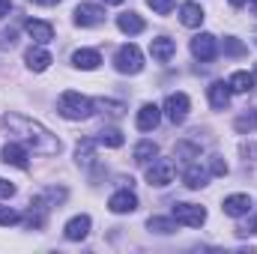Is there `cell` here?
I'll use <instances>...</instances> for the list:
<instances>
[{"mask_svg": "<svg viewBox=\"0 0 257 254\" xmlns=\"http://www.w3.org/2000/svg\"><path fill=\"white\" fill-rule=\"evenodd\" d=\"M3 129L9 135H15V141H21L27 150L39 153V156H57L60 153V141L57 135H51L42 123H33L21 114H6L3 117Z\"/></svg>", "mask_w": 257, "mask_h": 254, "instance_id": "1", "label": "cell"}, {"mask_svg": "<svg viewBox=\"0 0 257 254\" xmlns=\"http://www.w3.org/2000/svg\"><path fill=\"white\" fill-rule=\"evenodd\" d=\"M57 108H60V114L66 120H87V117H93L96 102H90L87 96H81L75 90H66L60 96V102H57Z\"/></svg>", "mask_w": 257, "mask_h": 254, "instance_id": "2", "label": "cell"}, {"mask_svg": "<svg viewBox=\"0 0 257 254\" xmlns=\"http://www.w3.org/2000/svg\"><path fill=\"white\" fill-rule=\"evenodd\" d=\"M114 66H117V72H123V75H138V72L144 69V54H141V48H138V45H123V48H117Z\"/></svg>", "mask_w": 257, "mask_h": 254, "instance_id": "3", "label": "cell"}, {"mask_svg": "<svg viewBox=\"0 0 257 254\" xmlns=\"http://www.w3.org/2000/svg\"><path fill=\"white\" fill-rule=\"evenodd\" d=\"M147 183L150 186H156V189H165V186H171L174 183V162L171 159H153L150 165H147Z\"/></svg>", "mask_w": 257, "mask_h": 254, "instance_id": "4", "label": "cell"}, {"mask_svg": "<svg viewBox=\"0 0 257 254\" xmlns=\"http://www.w3.org/2000/svg\"><path fill=\"white\" fill-rule=\"evenodd\" d=\"M171 215L177 218V224H186V227H200L206 221V209L197 203H174Z\"/></svg>", "mask_w": 257, "mask_h": 254, "instance_id": "5", "label": "cell"}, {"mask_svg": "<svg viewBox=\"0 0 257 254\" xmlns=\"http://www.w3.org/2000/svg\"><path fill=\"white\" fill-rule=\"evenodd\" d=\"M189 108H192V102H189V96L186 93H171L168 99H165V117L171 120V123H186V117H189Z\"/></svg>", "mask_w": 257, "mask_h": 254, "instance_id": "6", "label": "cell"}, {"mask_svg": "<svg viewBox=\"0 0 257 254\" xmlns=\"http://www.w3.org/2000/svg\"><path fill=\"white\" fill-rule=\"evenodd\" d=\"M192 54L200 60V63H209L218 57V39L212 33H197L192 39Z\"/></svg>", "mask_w": 257, "mask_h": 254, "instance_id": "7", "label": "cell"}, {"mask_svg": "<svg viewBox=\"0 0 257 254\" xmlns=\"http://www.w3.org/2000/svg\"><path fill=\"white\" fill-rule=\"evenodd\" d=\"M0 159H3V165H12V168H18V171H27L30 168V156H27V147L21 144V141H9L3 150H0Z\"/></svg>", "mask_w": 257, "mask_h": 254, "instance_id": "8", "label": "cell"}, {"mask_svg": "<svg viewBox=\"0 0 257 254\" xmlns=\"http://www.w3.org/2000/svg\"><path fill=\"white\" fill-rule=\"evenodd\" d=\"M105 21V9L99 3H78L75 6V24L78 27H96Z\"/></svg>", "mask_w": 257, "mask_h": 254, "instance_id": "9", "label": "cell"}, {"mask_svg": "<svg viewBox=\"0 0 257 254\" xmlns=\"http://www.w3.org/2000/svg\"><path fill=\"white\" fill-rule=\"evenodd\" d=\"M108 209L111 212H117V215H126V212H135L138 209V194L132 189H120L111 194V200H108Z\"/></svg>", "mask_w": 257, "mask_h": 254, "instance_id": "10", "label": "cell"}, {"mask_svg": "<svg viewBox=\"0 0 257 254\" xmlns=\"http://www.w3.org/2000/svg\"><path fill=\"white\" fill-rule=\"evenodd\" d=\"M221 209H224V215H230V218H242V215H248V209H251V197H248V194H230V197H224Z\"/></svg>", "mask_w": 257, "mask_h": 254, "instance_id": "11", "label": "cell"}, {"mask_svg": "<svg viewBox=\"0 0 257 254\" xmlns=\"http://www.w3.org/2000/svg\"><path fill=\"white\" fill-rule=\"evenodd\" d=\"M87 233H90V215H75V218L66 221V227H63V236L69 242H81Z\"/></svg>", "mask_w": 257, "mask_h": 254, "instance_id": "12", "label": "cell"}, {"mask_svg": "<svg viewBox=\"0 0 257 254\" xmlns=\"http://www.w3.org/2000/svg\"><path fill=\"white\" fill-rule=\"evenodd\" d=\"M150 54H153V60H156V63H168V60L177 54V42H174V39H168V36H159V39H153V42H150Z\"/></svg>", "mask_w": 257, "mask_h": 254, "instance_id": "13", "label": "cell"}, {"mask_svg": "<svg viewBox=\"0 0 257 254\" xmlns=\"http://www.w3.org/2000/svg\"><path fill=\"white\" fill-rule=\"evenodd\" d=\"M206 180H209V171H206L200 162H189V165H186V171H183V183H186L189 189H203Z\"/></svg>", "mask_w": 257, "mask_h": 254, "instance_id": "14", "label": "cell"}, {"mask_svg": "<svg viewBox=\"0 0 257 254\" xmlns=\"http://www.w3.org/2000/svg\"><path fill=\"white\" fill-rule=\"evenodd\" d=\"M230 84H224V81H212L209 84V105L215 108V111H224L227 105H230Z\"/></svg>", "mask_w": 257, "mask_h": 254, "instance_id": "15", "label": "cell"}, {"mask_svg": "<svg viewBox=\"0 0 257 254\" xmlns=\"http://www.w3.org/2000/svg\"><path fill=\"white\" fill-rule=\"evenodd\" d=\"M159 120H162V108L159 105H153V102L141 105V111H138V129L141 132H153L159 126Z\"/></svg>", "mask_w": 257, "mask_h": 254, "instance_id": "16", "label": "cell"}, {"mask_svg": "<svg viewBox=\"0 0 257 254\" xmlns=\"http://www.w3.org/2000/svg\"><path fill=\"white\" fill-rule=\"evenodd\" d=\"M24 30H27V36L33 39V42H39V45H45V42H51L54 39V27L48 24V21H27L24 24Z\"/></svg>", "mask_w": 257, "mask_h": 254, "instance_id": "17", "label": "cell"}, {"mask_svg": "<svg viewBox=\"0 0 257 254\" xmlns=\"http://www.w3.org/2000/svg\"><path fill=\"white\" fill-rule=\"evenodd\" d=\"M24 63L30 66L33 72H45L54 60H51V54H48L45 48H39V45H36V48H27V51H24Z\"/></svg>", "mask_w": 257, "mask_h": 254, "instance_id": "18", "label": "cell"}, {"mask_svg": "<svg viewBox=\"0 0 257 254\" xmlns=\"http://www.w3.org/2000/svg\"><path fill=\"white\" fill-rule=\"evenodd\" d=\"M230 90L233 93H248V90H254V84H257V78H254V72H245V69H239V72H233L230 75Z\"/></svg>", "mask_w": 257, "mask_h": 254, "instance_id": "19", "label": "cell"}, {"mask_svg": "<svg viewBox=\"0 0 257 254\" xmlns=\"http://www.w3.org/2000/svg\"><path fill=\"white\" fill-rule=\"evenodd\" d=\"M117 27H120L126 36H138V33H144V18H141L138 12H123V15L117 18Z\"/></svg>", "mask_w": 257, "mask_h": 254, "instance_id": "20", "label": "cell"}, {"mask_svg": "<svg viewBox=\"0 0 257 254\" xmlns=\"http://www.w3.org/2000/svg\"><path fill=\"white\" fill-rule=\"evenodd\" d=\"M72 63L78 66V69H84V72H93L96 66L102 63V57H99V51H93V48H81V51L72 54Z\"/></svg>", "mask_w": 257, "mask_h": 254, "instance_id": "21", "label": "cell"}, {"mask_svg": "<svg viewBox=\"0 0 257 254\" xmlns=\"http://www.w3.org/2000/svg\"><path fill=\"white\" fill-rule=\"evenodd\" d=\"M180 21H183L186 27H200V24H203V9H200V3H183V6H180Z\"/></svg>", "mask_w": 257, "mask_h": 254, "instance_id": "22", "label": "cell"}, {"mask_svg": "<svg viewBox=\"0 0 257 254\" xmlns=\"http://www.w3.org/2000/svg\"><path fill=\"white\" fill-rule=\"evenodd\" d=\"M132 156H135V162H138V165H150V162L159 156V144H153V141H141V144L135 147V153H132Z\"/></svg>", "mask_w": 257, "mask_h": 254, "instance_id": "23", "label": "cell"}, {"mask_svg": "<svg viewBox=\"0 0 257 254\" xmlns=\"http://www.w3.org/2000/svg\"><path fill=\"white\" fill-rule=\"evenodd\" d=\"M96 144L117 150V147H123V132H117V129H102V132H99V138H96Z\"/></svg>", "mask_w": 257, "mask_h": 254, "instance_id": "24", "label": "cell"}, {"mask_svg": "<svg viewBox=\"0 0 257 254\" xmlns=\"http://www.w3.org/2000/svg\"><path fill=\"white\" fill-rule=\"evenodd\" d=\"M147 227H150L153 233H174V230H177V218H159V215H153V218L147 221Z\"/></svg>", "mask_w": 257, "mask_h": 254, "instance_id": "25", "label": "cell"}, {"mask_svg": "<svg viewBox=\"0 0 257 254\" xmlns=\"http://www.w3.org/2000/svg\"><path fill=\"white\" fill-rule=\"evenodd\" d=\"M75 156H78V162L90 165V162H93V141H81V144L75 147Z\"/></svg>", "mask_w": 257, "mask_h": 254, "instance_id": "26", "label": "cell"}, {"mask_svg": "<svg viewBox=\"0 0 257 254\" xmlns=\"http://www.w3.org/2000/svg\"><path fill=\"white\" fill-rule=\"evenodd\" d=\"M147 6H150L156 15H168V12L177 6V0H147Z\"/></svg>", "mask_w": 257, "mask_h": 254, "instance_id": "27", "label": "cell"}, {"mask_svg": "<svg viewBox=\"0 0 257 254\" xmlns=\"http://www.w3.org/2000/svg\"><path fill=\"white\" fill-rule=\"evenodd\" d=\"M251 129H257V111L236 117V132H251Z\"/></svg>", "mask_w": 257, "mask_h": 254, "instance_id": "28", "label": "cell"}, {"mask_svg": "<svg viewBox=\"0 0 257 254\" xmlns=\"http://www.w3.org/2000/svg\"><path fill=\"white\" fill-rule=\"evenodd\" d=\"M96 105H99L102 111H108L111 117H123V111H126V105H123V102H105V99H99Z\"/></svg>", "mask_w": 257, "mask_h": 254, "instance_id": "29", "label": "cell"}, {"mask_svg": "<svg viewBox=\"0 0 257 254\" xmlns=\"http://www.w3.org/2000/svg\"><path fill=\"white\" fill-rule=\"evenodd\" d=\"M18 221H21V215H18L15 209L0 206V227H12V224H18Z\"/></svg>", "mask_w": 257, "mask_h": 254, "instance_id": "30", "label": "cell"}, {"mask_svg": "<svg viewBox=\"0 0 257 254\" xmlns=\"http://www.w3.org/2000/svg\"><path fill=\"white\" fill-rule=\"evenodd\" d=\"M209 174H212V177H224V174H227V165H224L218 156H212V159H209Z\"/></svg>", "mask_w": 257, "mask_h": 254, "instance_id": "31", "label": "cell"}, {"mask_svg": "<svg viewBox=\"0 0 257 254\" xmlns=\"http://www.w3.org/2000/svg\"><path fill=\"white\" fill-rule=\"evenodd\" d=\"M15 194V186L9 180H0V197H12Z\"/></svg>", "mask_w": 257, "mask_h": 254, "instance_id": "32", "label": "cell"}, {"mask_svg": "<svg viewBox=\"0 0 257 254\" xmlns=\"http://www.w3.org/2000/svg\"><path fill=\"white\" fill-rule=\"evenodd\" d=\"M224 51H227V54H242V45H239L236 39H227V42H224Z\"/></svg>", "mask_w": 257, "mask_h": 254, "instance_id": "33", "label": "cell"}, {"mask_svg": "<svg viewBox=\"0 0 257 254\" xmlns=\"http://www.w3.org/2000/svg\"><path fill=\"white\" fill-rule=\"evenodd\" d=\"M9 9H12V0H0V18H6Z\"/></svg>", "mask_w": 257, "mask_h": 254, "instance_id": "34", "label": "cell"}, {"mask_svg": "<svg viewBox=\"0 0 257 254\" xmlns=\"http://www.w3.org/2000/svg\"><path fill=\"white\" fill-rule=\"evenodd\" d=\"M33 3H39V6H57L60 0H33Z\"/></svg>", "mask_w": 257, "mask_h": 254, "instance_id": "35", "label": "cell"}, {"mask_svg": "<svg viewBox=\"0 0 257 254\" xmlns=\"http://www.w3.org/2000/svg\"><path fill=\"white\" fill-rule=\"evenodd\" d=\"M248 3V9H251V15H257V0H245Z\"/></svg>", "mask_w": 257, "mask_h": 254, "instance_id": "36", "label": "cell"}, {"mask_svg": "<svg viewBox=\"0 0 257 254\" xmlns=\"http://www.w3.org/2000/svg\"><path fill=\"white\" fill-rule=\"evenodd\" d=\"M230 6H236V9H239V6H245V0H230Z\"/></svg>", "mask_w": 257, "mask_h": 254, "instance_id": "37", "label": "cell"}, {"mask_svg": "<svg viewBox=\"0 0 257 254\" xmlns=\"http://www.w3.org/2000/svg\"><path fill=\"white\" fill-rule=\"evenodd\" d=\"M248 233H257V218H254V224H251V230H248Z\"/></svg>", "mask_w": 257, "mask_h": 254, "instance_id": "38", "label": "cell"}, {"mask_svg": "<svg viewBox=\"0 0 257 254\" xmlns=\"http://www.w3.org/2000/svg\"><path fill=\"white\" fill-rule=\"evenodd\" d=\"M105 3H114V6H117V3H123V0H105Z\"/></svg>", "mask_w": 257, "mask_h": 254, "instance_id": "39", "label": "cell"}]
</instances>
